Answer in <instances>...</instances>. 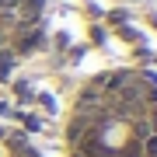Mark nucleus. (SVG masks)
<instances>
[{
	"label": "nucleus",
	"instance_id": "f257e3e1",
	"mask_svg": "<svg viewBox=\"0 0 157 157\" xmlns=\"http://www.w3.org/2000/svg\"><path fill=\"white\" fill-rule=\"evenodd\" d=\"M73 157H157L154 101L133 80L122 87H94L70 122Z\"/></svg>",
	"mask_w": 157,
	"mask_h": 157
}]
</instances>
